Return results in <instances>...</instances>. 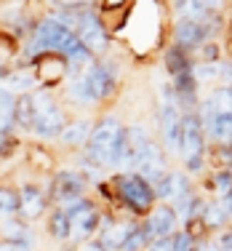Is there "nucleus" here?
<instances>
[{
    "instance_id": "f8f14e48",
    "label": "nucleus",
    "mask_w": 232,
    "mask_h": 251,
    "mask_svg": "<svg viewBox=\"0 0 232 251\" xmlns=\"http://www.w3.org/2000/svg\"><path fill=\"white\" fill-rule=\"evenodd\" d=\"M165 166H168V163H165V150H163L160 145H155V142H152L150 150H147L144 158H141L139 169H136L134 174H141L150 184H155L163 174H168V169H165Z\"/></svg>"
},
{
    "instance_id": "6e6552de",
    "label": "nucleus",
    "mask_w": 232,
    "mask_h": 251,
    "mask_svg": "<svg viewBox=\"0 0 232 251\" xmlns=\"http://www.w3.org/2000/svg\"><path fill=\"white\" fill-rule=\"evenodd\" d=\"M152 139L147 136V131L141 126H126V152H123V166L128 171H136L141 163V158L150 150Z\"/></svg>"
},
{
    "instance_id": "423d86ee",
    "label": "nucleus",
    "mask_w": 232,
    "mask_h": 251,
    "mask_svg": "<svg viewBox=\"0 0 232 251\" xmlns=\"http://www.w3.org/2000/svg\"><path fill=\"white\" fill-rule=\"evenodd\" d=\"M144 230L147 235H150V241H158V238H174L176 232V225H179V217H176L174 206H168V203H160V206L152 208V214L144 219Z\"/></svg>"
},
{
    "instance_id": "393cba45",
    "label": "nucleus",
    "mask_w": 232,
    "mask_h": 251,
    "mask_svg": "<svg viewBox=\"0 0 232 251\" xmlns=\"http://www.w3.org/2000/svg\"><path fill=\"white\" fill-rule=\"evenodd\" d=\"M208 190H216L219 195H227L230 190H232V171H227V169H219L216 174L211 176V184H208Z\"/></svg>"
},
{
    "instance_id": "473e14b6",
    "label": "nucleus",
    "mask_w": 232,
    "mask_h": 251,
    "mask_svg": "<svg viewBox=\"0 0 232 251\" xmlns=\"http://www.w3.org/2000/svg\"><path fill=\"white\" fill-rule=\"evenodd\" d=\"M219 80H222L224 86H232V62H222V75H219Z\"/></svg>"
},
{
    "instance_id": "c756f323",
    "label": "nucleus",
    "mask_w": 232,
    "mask_h": 251,
    "mask_svg": "<svg viewBox=\"0 0 232 251\" xmlns=\"http://www.w3.org/2000/svg\"><path fill=\"white\" fill-rule=\"evenodd\" d=\"M147 251H174V238H158L147 246Z\"/></svg>"
},
{
    "instance_id": "5701e85b",
    "label": "nucleus",
    "mask_w": 232,
    "mask_h": 251,
    "mask_svg": "<svg viewBox=\"0 0 232 251\" xmlns=\"http://www.w3.org/2000/svg\"><path fill=\"white\" fill-rule=\"evenodd\" d=\"M67 91H70V97H72L77 104H93V97H91V91H88V83H86V75L83 73L70 80Z\"/></svg>"
},
{
    "instance_id": "bb28decb",
    "label": "nucleus",
    "mask_w": 232,
    "mask_h": 251,
    "mask_svg": "<svg viewBox=\"0 0 232 251\" xmlns=\"http://www.w3.org/2000/svg\"><path fill=\"white\" fill-rule=\"evenodd\" d=\"M195 249H198V241L187 230H179L174 235V251H195Z\"/></svg>"
},
{
    "instance_id": "f03ea898",
    "label": "nucleus",
    "mask_w": 232,
    "mask_h": 251,
    "mask_svg": "<svg viewBox=\"0 0 232 251\" xmlns=\"http://www.w3.org/2000/svg\"><path fill=\"white\" fill-rule=\"evenodd\" d=\"M115 195L120 198V203L134 211L136 217H150L152 208L158 206V195H155V187L147 182L141 174H134V171H126V174L115 176Z\"/></svg>"
},
{
    "instance_id": "e433bc0d",
    "label": "nucleus",
    "mask_w": 232,
    "mask_h": 251,
    "mask_svg": "<svg viewBox=\"0 0 232 251\" xmlns=\"http://www.w3.org/2000/svg\"><path fill=\"white\" fill-rule=\"evenodd\" d=\"M230 147H232V139H230Z\"/></svg>"
},
{
    "instance_id": "f257e3e1",
    "label": "nucleus",
    "mask_w": 232,
    "mask_h": 251,
    "mask_svg": "<svg viewBox=\"0 0 232 251\" xmlns=\"http://www.w3.org/2000/svg\"><path fill=\"white\" fill-rule=\"evenodd\" d=\"M86 160L96 169H107V166H123V152H126V126H120L115 115L99 118L93 123V134L88 139Z\"/></svg>"
},
{
    "instance_id": "ddd939ff",
    "label": "nucleus",
    "mask_w": 232,
    "mask_h": 251,
    "mask_svg": "<svg viewBox=\"0 0 232 251\" xmlns=\"http://www.w3.org/2000/svg\"><path fill=\"white\" fill-rule=\"evenodd\" d=\"M200 118H203V128H206L208 139H213L216 145H230V139H232V115H230V112H219V115H200Z\"/></svg>"
},
{
    "instance_id": "7c9ffc66",
    "label": "nucleus",
    "mask_w": 232,
    "mask_h": 251,
    "mask_svg": "<svg viewBox=\"0 0 232 251\" xmlns=\"http://www.w3.org/2000/svg\"><path fill=\"white\" fill-rule=\"evenodd\" d=\"M16 147V139L11 134H0V155H8Z\"/></svg>"
},
{
    "instance_id": "0eeeda50",
    "label": "nucleus",
    "mask_w": 232,
    "mask_h": 251,
    "mask_svg": "<svg viewBox=\"0 0 232 251\" xmlns=\"http://www.w3.org/2000/svg\"><path fill=\"white\" fill-rule=\"evenodd\" d=\"M211 27L200 25V22H189V19H179L174 25V46H179L184 51L192 49H203L206 43H211Z\"/></svg>"
},
{
    "instance_id": "412c9836",
    "label": "nucleus",
    "mask_w": 232,
    "mask_h": 251,
    "mask_svg": "<svg viewBox=\"0 0 232 251\" xmlns=\"http://www.w3.org/2000/svg\"><path fill=\"white\" fill-rule=\"evenodd\" d=\"M230 217H232V214L222 206V201H213V203H208V206H206L203 225L208 227V230H222V227H227Z\"/></svg>"
},
{
    "instance_id": "dca6fc26",
    "label": "nucleus",
    "mask_w": 232,
    "mask_h": 251,
    "mask_svg": "<svg viewBox=\"0 0 232 251\" xmlns=\"http://www.w3.org/2000/svg\"><path fill=\"white\" fill-rule=\"evenodd\" d=\"M91 134H93V123L88 118H77V121L67 123V128L62 131V142L67 147H86Z\"/></svg>"
},
{
    "instance_id": "39448f33",
    "label": "nucleus",
    "mask_w": 232,
    "mask_h": 251,
    "mask_svg": "<svg viewBox=\"0 0 232 251\" xmlns=\"http://www.w3.org/2000/svg\"><path fill=\"white\" fill-rule=\"evenodd\" d=\"M51 198L62 206L86 198V176L77 171H59L51 182Z\"/></svg>"
},
{
    "instance_id": "c9c22d12",
    "label": "nucleus",
    "mask_w": 232,
    "mask_h": 251,
    "mask_svg": "<svg viewBox=\"0 0 232 251\" xmlns=\"http://www.w3.org/2000/svg\"><path fill=\"white\" fill-rule=\"evenodd\" d=\"M219 201H222V206H224V208H227V211L232 214V190H230L227 195H224V198H219Z\"/></svg>"
},
{
    "instance_id": "a878e982",
    "label": "nucleus",
    "mask_w": 232,
    "mask_h": 251,
    "mask_svg": "<svg viewBox=\"0 0 232 251\" xmlns=\"http://www.w3.org/2000/svg\"><path fill=\"white\" fill-rule=\"evenodd\" d=\"M213 160H216V166H222V169L232 171V147L230 145H213Z\"/></svg>"
},
{
    "instance_id": "6ab92c4d",
    "label": "nucleus",
    "mask_w": 232,
    "mask_h": 251,
    "mask_svg": "<svg viewBox=\"0 0 232 251\" xmlns=\"http://www.w3.org/2000/svg\"><path fill=\"white\" fill-rule=\"evenodd\" d=\"M48 232H51V238H56V241H67V238H72V219L67 217V211H64L62 206L51 211Z\"/></svg>"
},
{
    "instance_id": "f704fd0d",
    "label": "nucleus",
    "mask_w": 232,
    "mask_h": 251,
    "mask_svg": "<svg viewBox=\"0 0 232 251\" xmlns=\"http://www.w3.org/2000/svg\"><path fill=\"white\" fill-rule=\"evenodd\" d=\"M195 251H222V246H219V241H203V243H198Z\"/></svg>"
},
{
    "instance_id": "72a5a7b5",
    "label": "nucleus",
    "mask_w": 232,
    "mask_h": 251,
    "mask_svg": "<svg viewBox=\"0 0 232 251\" xmlns=\"http://www.w3.org/2000/svg\"><path fill=\"white\" fill-rule=\"evenodd\" d=\"M216 241H219V246H222V251H232V230H224Z\"/></svg>"
},
{
    "instance_id": "b1692460",
    "label": "nucleus",
    "mask_w": 232,
    "mask_h": 251,
    "mask_svg": "<svg viewBox=\"0 0 232 251\" xmlns=\"http://www.w3.org/2000/svg\"><path fill=\"white\" fill-rule=\"evenodd\" d=\"M192 75L198 83L203 80H219V75H222V62H198L192 67Z\"/></svg>"
},
{
    "instance_id": "f3484780",
    "label": "nucleus",
    "mask_w": 232,
    "mask_h": 251,
    "mask_svg": "<svg viewBox=\"0 0 232 251\" xmlns=\"http://www.w3.org/2000/svg\"><path fill=\"white\" fill-rule=\"evenodd\" d=\"M192 67H195V62L189 59V53L184 51V49H179V46H171V49L165 51V70H168L174 77L192 73Z\"/></svg>"
},
{
    "instance_id": "2f4dec72",
    "label": "nucleus",
    "mask_w": 232,
    "mask_h": 251,
    "mask_svg": "<svg viewBox=\"0 0 232 251\" xmlns=\"http://www.w3.org/2000/svg\"><path fill=\"white\" fill-rule=\"evenodd\" d=\"M203 62H219V46L216 43L203 46Z\"/></svg>"
},
{
    "instance_id": "a211bd4d",
    "label": "nucleus",
    "mask_w": 232,
    "mask_h": 251,
    "mask_svg": "<svg viewBox=\"0 0 232 251\" xmlns=\"http://www.w3.org/2000/svg\"><path fill=\"white\" fill-rule=\"evenodd\" d=\"M16 99L8 88H0V134H11L16 126Z\"/></svg>"
},
{
    "instance_id": "aec40b11",
    "label": "nucleus",
    "mask_w": 232,
    "mask_h": 251,
    "mask_svg": "<svg viewBox=\"0 0 232 251\" xmlns=\"http://www.w3.org/2000/svg\"><path fill=\"white\" fill-rule=\"evenodd\" d=\"M35 121H38V112H35L32 94H22V97L16 99V126H19V128L32 131Z\"/></svg>"
},
{
    "instance_id": "c85d7f7f",
    "label": "nucleus",
    "mask_w": 232,
    "mask_h": 251,
    "mask_svg": "<svg viewBox=\"0 0 232 251\" xmlns=\"http://www.w3.org/2000/svg\"><path fill=\"white\" fill-rule=\"evenodd\" d=\"M206 166V155L203 158H192V160H184V174H200Z\"/></svg>"
},
{
    "instance_id": "7ed1b4c3",
    "label": "nucleus",
    "mask_w": 232,
    "mask_h": 251,
    "mask_svg": "<svg viewBox=\"0 0 232 251\" xmlns=\"http://www.w3.org/2000/svg\"><path fill=\"white\" fill-rule=\"evenodd\" d=\"M182 160L203 158L206 155V128L200 112H184L182 121Z\"/></svg>"
},
{
    "instance_id": "9b49d317",
    "label": "nucleus",
    "mask_w": 232,
    "mask_h": 251,
    "mask_svg": "<svg viewBox=\"0 0 232 251\" xmlns=\"http://www.w3.org/2000/svg\"><path fill=\"white\" fill-rule=\"evenodd\" d=\"M19 198H22L19 217L24 219V222H32V219L43 217L46 206H48V195L40 187H35V184H24V187L19 190Z\"/></svg>"
},
{
    "instance_id": "2eb2a0df",
    "label": "nucleus",
    "mask_w": 232,
    "mask_h": 251,
    "mask_svg": "<svg viewBox=\"0 0 232 251\" xmlns=\"http://www.w3.org/2000/svg\"><path fill=\"white\" fill-rule=\"evenodd\" d=\"M0 238H3L5 243H14V246H29V241H32L29 227L22 217L0 219Z\"/></svg>"
},
{
    "instance_id": "20e7f679",
    "label": "nucleus",
    "mask_w": 232,
    "mask_h": 251,
    "mask_svg": "<svg viewBox=\"0 0 232 251\" xmlns=\"http://www.w3.org/2000/svg\"><path fill=\"white\" fill-rule=\"evenodd\" d=\"M75 35L80 38V43L91 53H102V51H107V46H110V35H107L102 19H99L93 11H83L80 14Z\"/></svg>"
},
{
    "instance_id": "9d476101",
    "label": "nucleus",
    "mask_w": 232,
    "mask_h": 251,
    "mask_svg": "<svg viewBox=\"0 0 232 251\" xmlns=\"http://www.w3.org/2000/svg\"><path fill=\"white\" fill-rule=\"evenodd\" d=\"M83 75H86L88 91H91L93 101H104L107 97L115 94V75L110 73V67L104 62H93Z\"/></svg>"
},
{
    "instance_id": "4be33fe9",
    "label": "nucleus",
    "mask_w": 232,
    "mask_h": 251,
    "mask_svg": "<svg viewBox=\"0 0 232 251\" xmlns=\"http://www.w3.org/2000/svg\"><path fill=\"white\" fill-rule=\"evenodd\" d=\"M19 206H22V198L16 190L11 187H0V219H11L19 214Z\"/></svg>"
},
{
    "instance_id": "4468645a",
    "label": "nucleus",
    "mask_w": 232,
    "mask_h": 251,
    "mask_svg": "<svg viewBox=\"0 0 232 251\" xmlns=\"http://www.w3.org/2000/svg\"><path fill=\"white\" fill-rule=\"evenodd\" d=\"M64 128H67V118H64L62 107H56V110L46 112V115H38L32 131L40 136V139H53V136H62Z\"/></svg>"
},
{
    "instance_id": "cd10ccee",
    "label": "nucleus",
    "mask_w": 232,
    "mask_h": 251,
    "mask_svg": "<svg viewBox=\"0 0 232 251\" xmlns=\"http://www.w3.org/2000/svg\"><path fill=\"white\" fill-rule=\"evenodd\" d=\"M35 80H38V75H29V73H14L11 75V83L19 88H32Z\"/></svg>"
},
{
    "instance_id": "1a4fd4ad",
    "label": "nucleus",
    "mask_w": 232,
    "mask_h": 251,
    "mask_svg": "<svg viewBox=\"0 0 232 251\" xmlns=\"http://www.w3.org/2000/svg\"><path fill=\"white\" fill-rule=\"evenodd\" d=\"M152 187H155L158 201L168 203V206L176 203L179 198H184L187 193H192V190H189V174H184V171H168V174H163Z\"/></svg>"
},
{
    "instance_id": "4c0bfd02",
    "label": "nucleus",
    "mask_w": 232,
    "mask_h": 251,
    "mask_svg": "<svg viewBox=\"0 0 232 251\" xmlns=\"http://www.w3.org/2000/svg\"><path fill=\"white\" fill-rule=\"evenodd\" d=\"M67 251H72V249H67Z\"/></svg>"
}]
</instances>
